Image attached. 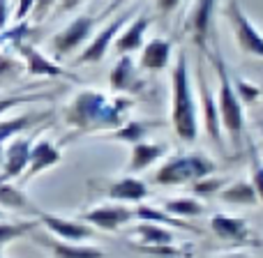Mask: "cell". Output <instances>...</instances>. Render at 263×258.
<instances>
[{
	"label": "cell",
	"mask_w": 263,
	"mask_h": 258,
	"mask_svg": "<svg viewBox=\"0 0 263 258\" xmlns=\"http://www.w3.org/2000/svg\"><path fill=\"white\" fill-rule=\"evenodd\" d=\"M134 104L129 95H106L95 88H83L63 109V118L77 136L100 134L104 129H118Z\"/></svg>",
	"instance_id": "1"
},
{
	"label": "cell",
	"mask_w": 263,
	"mask_h": 258,
	"mask_svg": "<svg viewBox=\"0 0 263 258\" xmlns=\"http://www.w3.org/2000/svg\"><path fill=\"white\" fill-rule=\"evenodd\" d=\"M171 127L182 143H196L199 138V102L190 78V63L185 51H178L171 69Z\"/></svg>",
	"instance_id": "2"
},
{
	"label": "cell",
	"mask_w": 263,
	"mask_h": 258,
	"mask_svg": "<svg viewBox=\"0 0 263 258\" xmlns=\"http://www.w3.org/2000/svg\"><path fill=\"white\" fill-rule=\"evenodd\" d=\"M205 55L210 58L215 74H217V97L215 100H217V111H219V120H222L224 136H229L233 148L240 150L242 138H245V111H242V102L238 100L236 88H233V74L217 46H213V51L208 49Z\"/></svg>",
	"instance_id": "3"
},
{
	"label": "cell",
	"mask_w": 263,
	"mask_h": 258,
	"mask_svg": "<svg viewBox=\"0 0 263 258\" xmlns=\"http://www.w3.org/2000/svg\"><path fill=\"white\" fill-rule=\"evenodd\" d=\"M217 164L203 152H180L168 157L162 166L155 171L153 180L159 187H182L213 175Z\"/></svg>",
	"instance_id": "4"
},
{
	"label": "cell",
	"mask_w": 263,
	"mask_h": 258,
	"mask_svg": "<svg viewBox=\"0 0 263 258\" xmlns=\"http://www.w3.org/2000/svg\"><path fill=\"white\" fill-rule=\"evenodd\" d=\"M196 92H199V120H201V125H203L205 136H208V141L217 150H224L222 120H219L217 100H215L213 88H210L208 76H205L203 58L196 60Z\"/></svg>",
	"instance_id": "5"
},
{
	"label": "cell",
	"mask_w": 263,
	"mask_h": 258,
	"mask_svg": "<svg viewBox=\"0 0 263 258\" xmlns=\"http://www.w3.org/2000/svg\"><path fill=\"white\" fill-rule=\"evenodd\" d=\"M95 23L97 18L90 16V14H81V16L72 18L63 30H58L51 39V53H53V60H65L79 51L81 46H86L90 42V37L95 35Z\"/></svg>",
	"instance_id": "6"
},
{
	"label": "cell",
	"mask_w": 263,
	"mask_h": 258,
	"mask_svg": "<svg viewBox=\"0 0 263 258\" xmlns=\"http://www.w3.org/2000/svg\"><path fill=\"white\" fill-rule=\"evenodd\" d=\"M224 12H227L233 37H236L242 53L263 60V32L252 23V18L247 16V12L240 7V3H238V0H229Z\"/></svg>",
	"instance_id": "7"
},
{
	"label": "cell",
	"mask_w": 263,
	"mask_h": 258,
	"mask_svg": "<svg viewBox=\"0 0 263 258\" xmlns=\"http://www.w3.org/2000/svg\"><path fill=\"white\" fill-rule=\"evenodd\" d=\"M134 12H136V9L120 12L118 16H114V21H109L100 32H95V35L90 37V42L83 46L81 55L74 60V65H95V63H100V60H104V55L109 53V49L114 46L116 37H118V32L132 21Z\"/></svg>",
	"instance_id": "8"
},
{
	"label": "cell",
	"mask_w": 263,
	"mask_h": 258,
	"mask_svg": "<svg viewBox=\"0 0 263 258\" xmlns=\"http://www.w3.org/2000/svg\"><path fill=\"white\" fill-rule=\"evenodd\" d=\"M88 185L104 199L118 201V203H141V201H145L150 196L148 185L136 175L111 177V180H90Z\"/></svg>",
	"instance_id": "9"
},
{
	"label": "cell",
	"mask_w": 263,
	"mask_h": 258,
	"mask_svg": "<svg viewBox=\"0 0 263 258\" xmlns=\"http://www.w3.org/2000/svg\"><path fill=\"white\" fill-rule=\"evenodd\" d=\"M215 7L217 0H194L185 16V32L192 37L196 49L201 53L210 49V32H213V18H215Z\"/></svg>",
	"instance_id": "10"
},
{
	"label": "cell",
	"mask_w": 263,
	"mask_h": 258,
	"mask_svg": "<svg viewBox=\"0 0 263 258\" xmlns=\"http://www.w3.org/2000/svg\"><path fill=\"white\" fill-rule=\"evenodd\" d=\"M136 214L134 208L125 203H109V205H97V208H90L81 214V222L90 224L92 228H100V231H118V228L127 226L129 222H134Z\"/></svg>",
	"instance_id": "11"
},
{
	"label": "cell",
	"mask_w": 263,
	"mask_h": 258,
	"mask_svg": "<svg viewBox=\"0 0 263 258\" xmlns=\"http://www.w3.org/2000/svg\"><path fill=\"white\" fill-rule=\"evenodd\" d=\"M37 222L53 237L65 240V242H81V240H88V237L95 235V228H92L90 224L81 222V219H67V217L51 214V212H40L37 214Z\"/></svg>",
	"instance_id": "12"
},
{
	"label": "cell",
	"mask_w": 263,
	"mask_h": 258,
	"mask_svg": "<svg viewBox=\"0 0 263 258\" xmlns=\"http://www.w3.org/2000/svg\"><path fill=\"white\" fill-rule=\"evenodd\" d=\"M109 88L116 95H136L145 88L132 55H120L109 72Z\"/></svg>",
	"instance_id": "13"
},
{
	"label": "cell",
	"mask_w": 263,
	"mask_h": 258,
	"mask_svg": "<svg viewBox=\"0 0 263 258\" xmlns=\"http://www.w3.org/2000/svg\"><path fill=\"white\" fill-rule=\"evenodd\" d=\"M14 51H16L18 58L23 60L26 72L32 74V76H51V78L67 76V72H65L55 60H51L49 55H44L37 46L28 44V42H21L18 46H14Z\"/></svg>",
	"instance_id": "14"
},
{
	"label": "cell",
	"mask_w": 263,
	"mask_h": 258,
	"mask_svg": "<svg viewBox=\"0 0 263 258\" xmlns=\"http://www.w3.org/2000/svg\"><path fill=\"white\" fill-rule=\"evenodd\" d=\"M166 152H168V143H164V141H141V143L129 145L127 173L136 175V173L148 171L159 159L166 157Z\"/></svg>",
	"instance_id": "15"
},
{
	"label": "cell",
	"mask_w": 263,
	"mask_h": 258,
	"mask_svg": "<svg viewBox=\"0 0 263 258\" xmlns=\"http://www.w3.org/2000/svg\"><path fill=\"white\" fill-rule=\"evenodd\" d=\"M208 226H210V233L222 242H247L252 235L245 219L229 212H215L210 217Z\"/></svg>",
	"instance_id": "16"
},
{
	"label": "cell",
	"mask_w": 263,
	"mask_h": 258,
	"mask_svg": "<svg viewBox=\"0 0 263 258\" xmlns=\"http://www.w3.org/2000/svg\"><path fill=\"white\" fill-rule=\"evenodd\" d=\"M150 28V18L148 14H139L136 18H132L127 26L118 32L114 42V49L118 55H129L134 51H141L145 44V32Z\"/></svg>",
	"instance_id": "17"
},
{
	"label": "cell",
	"mask_w": 263,
	"mask_h": 258,
	"mask_svg": "<svg viewBox=\"0 0 263 258\" xmlns=\"http://www.w3.org/2000/svg\"><path fill=\"white\" fill-rule=\"evenodd\" d=\"M173 53V44L164 37H153L150 42H145L139 55V69L143 72H162L168 67Z\"/></svg>",
	"instance_id": "18"
},
{
	"label": "cell",
	"mask_w": 263,
	"mask_h": 258,
	"mask_svg": "<svg viewBox=\"0 0 263 258\" xmlns=\"http://www.w3.org/2000/svg\"><path fill=\"white\" fill-rule=\"evenodd\" d=\"M30 148H32V138L28 136H18L12 143L5 148L3 152V173L7 175V180L18 177L26 173L28 168V159H30Z\"/></svg>",
	"instance_id": "19"
},
{
	"label": "cell",
	"mask_w": 263,
	"mask_h": 258,
	"mask_svg": "<svg viewBox=\"0 0 263 258\" xmlns=\"http://www.w3.org/2000/svg\"><path fill=\"white\" fill-rule=\"evenodd\" d=\"M63 154H60L58 145H53L49 138H40L32 143L30 148V159H28V168H26V180L28 177H35L40 173L53 168L55 164H60Z\"/></svg>",
	"instance_id": "20"
},
{
	"label": "cell",
	"mask_w": 263,
	"mask_h": 258,
	"mask_svg": "<svg viewBox=\"0 0 263 258\" xmlns=\"http://www.w3.org/2000/svg\"><path fill=\"white\" fill-rule=\"evenodd\" d=\"M37 242L53 254V258H106L104 249L92 245H81V242H65L53 240L49 235H37Z\"/></svg>",
	"instance_id": "21"
},
{
	"label": "cell",
	"mask_w": 263,
	"mask_h": 258,
	"mask_svg": "<svg viewBox=\"0 0 263 258\" xmlns=\"http://www.w3.org/2000/svg\"><path fill=\"white\" fill-rule=\"evenodd\" d=\"M134 214L139 222H153V224H162V226H168L173 228V231H185V233H194V235H201V228H196L194 224L190 222H182V219L173 217V214H168L166 210L162 208H155V205H136L134 208Z\"/></svg>",
	"instance_id": "22"
},
{
	"label": "cell",
	"mask_w": 263,
	"mask_h": 258,
	"mask_svg": "<svg viewBox=\"0 0 263 258\" xmlns=\"http://www.w3.org/2000/svg\"><path fill=\"white\" fill-rule=\"evenodd\" d=\"M162 125L164 123H159V120H125L118 129H111L102 136L109 141H120V143L134 145V143L145 141V136H148L150 131L155 127H162Z\"/></svg>",
	"instance_id": "23"
},
{
	"label": "cell",
	"mask_w": 263,
	"mask_h": 258,
	"mask_svg": "<svg viewBox=\"0 0 263 258\" xmlns=\"http://www.w3.org/2000/svg\"><path fill=\"white\" fill-rule=\"evenodd\" d=\"M162 210L178 219H196L205 214V203L196 196H168L162 201Z\"/></svg>",
	"instance_id": "24"
},
{
	"label": "cell",
	"mask_w": 263,
	"mask_h": 258,
	"mask_svg": "<svg viewBox=\"0 0 263 258\" xmlns=\"http://www.w3.org/2000/svg\"><path fill=\"white\" fill-rule=\"evenodd\" d=\"M132 235L139 237L136 245H176V233L173 228L162 226V224H153V222H141L132 228Z\"/></svg>",
	"instance_id": "25"
},
{
	"label": "cell",
	"mask_w": 263,
	"mask_h": 258,
	"mask_svg": "<svg viewBox=\"0 0 263 258\" xmlns=\"http://www.w3.org/2000/svg\"><path fill=\"white\" fill-rule=\"evenodd\" d=\"M217 199L222 201V203L242 205V208H254V205H259V196H256V189L250 180H236V182H231V185H227L217 194Z\"/></svg>",
	"instance_id": "26"
},
{
	"label": "cell",
	"mask_w": 263,
	"mask_h": 258,
	"mask_svg": "<svg viewBox=\"0 0 263 258\" xmlns=\"http://www.w3.org/2000/svg\"><path fill=\"white\" fill-rule=\"evenodd\" d=\"M0 208L3 210H14V212H30V214H40V210L30 203L23 189L14 185H0Z\"/></svg>",
	"instance_id": "27"
},
{
	"label": "cell",
	"mask_w": 263,
	"mask_h": 258,
	"mask_svg": "<svg viewBox=\"0 0 263 258\" xmlns=\"http://www.w3.org/2000/svg\"><path fill=\"white\" fill-rule=\"evenodd\" d=\"M46 115H35V113H23L16 118H9L0 123V162H3V152H5V143H7L12 136H16L18 131L28 129L30 125H37L40 120H44Z\"/></svg>",
	"instance_id": "28"
},
{
	"label": "cell",
	"mask_w": 263,
	"mask_h": 258,
	"mask_svg": "<svg viewBox=\"0 0 263 258\" xmlns=\"http://www.w3.org/2000/svg\"><path fill=\"white\" fill-rule=\"evenodd\" d=\"M40 222H0V247L9 245L12 240L28 235V233H35Z\"/></svg>",
	"instance_id": "29"
},
{
	"label": "cell",
	"mask_w": 263,
	"mask_h": 258,
	"mask_svg": "<svg viewBox=\"0 0 263 258\" xmlns=\"http://www.w3.org/2000/svg\"><path fill=\"white\" fill-rule=\"evenodd\" d=\"M224 177H217V175H205V177H201V180H196V182H192L190 185V189H192V196H196V199H213V196H217L219 191L224 189Z\"/></svg>",
	"instance_id": "30"
},
{
	"label": "cell",
	"mask_w": 263,
	"mask_h": 258,
	"mask_svg": "<svg viewBox=\"0 0 263 258\" xmlns=\"http://www.w3.org/2000/svg\"><path fill=\"white\" fill-rule=\"evenodd\" d=\"M53 95L49 92H30V95H23V92H16V95H5L0 97V115L9 109H16V106L30 104V102H42V100H51Z\"/></svg>",
	"instance_id": "31"
},
{
	"label": "cell",
	"mask_w": 263,
	"mask_h": 258,
	"mask_svg": "<svg viewBox=\"0 0 263 258\" xmlns=\"http://www.w3.org/2000/svg\"><path fill=\"white\" fill-rule=\"evenodd\" d=\"M233 88H236V95H238V100L242 102V106L254 104V102H259L263 97L261 86H256V83H252V81H245V78L233 76Z\"/></svg>",
	"instance_id": "32"
},
{
	"label": "cell",
	"mask_w": 263,
	"mask_h": 258,
	"mask_svg": "<svg viewBox=\"0 0 263 258\" xmlns=\"http://www.w3.org/2000/svg\"><path fill=\"white\" fill-rule=\"evenodd\" d=\"M23 69L26 67L18 63V58H12V55H7V53H0V86L12 83L14 78H18Z\"/></svg>",
	"instance_id": "33"
},
{
	"label": "cell",
	"mask_w": 263,
	"mask_h": 258,
	"mask_svg": "<svg viewBox=\"0 0 263 258\" xmlns=\"http://www.w3.org/2000/svg\"><path fill=\"white\" fill-rule=\"evenodd\" d=\"M129 247L134 251H139V254L157 256V258H164V256H173V258L185 256V251L178 249L176 245H153V247H148V245H129Z\"/></svg>",
	"instance_id": "34"
},
{
	"label": "cell",
	"mask_w": 263,
	"mask_h": 258,
	"mask_svg": "<svg viewBox=\"0 0 263 258\" xmlns=\"http://www.w3.org/2000/svg\"><path fill=\"white\" fill-rule=\"evenodd\" d=\"M250 182L254 185L256 196H259V203L263 205V157L261 150H252V177Z\"/></svg>",
	"instance_id": "35"
},
{
	"label": "cell",
	"mask_w": 263,
	"mask_h": 258,
	"mask_svg": "<svg viewBox=\"0 0 263 258\" xmlns=\"http://www.w3.org/2000/svg\"><path fill=\"white\" fill-rule=\"evenodd\" d=\"M28 35H30V26H28L26 21H21V23H16V28H14V30L3 32V35H0V42H3V44L18 46L21 42H26Z\"/></svg>",
	"instance_id": "36"
},
{
	"label": "cell",
	"mask_w": 263,
	"mask_h": 258,
	"mask_svg": "<svg viewBox=\"0 0 263 258\" xmlns=\"http://www.w3.org/2000/svg\"><path fill=\"white\" fill-rule=\"evenodd\" d=\"M55 3H58V0H35V7H32V21L42 23L46 16H49L51 9L55 7Z\"/></svg>",
	"instance_id": "37"
},
{
	"label": "cell",
	"mask_w": 263,
	"mask_h": 258,
	"mask_svg": "<svg viewBox=\"0 0 263 258\" xmlns=\"http://www.w3.org/2000/svg\"><path fill=\"white\" fill-rule=\"evenodd\" d=\"M32 7H35V0H18V5H16V14H14L16 23L26 21L28 14H32Z\"/></svg>",
	"instance_id": "38"
},
{
	"label": "cell",
	"mask_w": 263,
	"mask_h": 258,
	"mask_svg": "<svg viewBox=\"0 0 263 258\" xmlns=\"http://www.w3.org/2000/svg\"><path fill=\"white\" fill-rule=\"evenodd\" d=\"M180 3L182 0H155V9H157V14H162V16H168V14H173V9Z\"/></svg>",
	"instance_id": "39"
},
{
	"label": "cell",
	"mask_w": 263,
	"mask_h": 258,
	"mask_svg": "<svg viewBox=\"0 0 263 258\" xmlns=\"http://www.w3.org/2000/svg\"><path fill=\"white\" fill-rule=\"evenodd\" d=\"M83 3H86V0H58V3H55V14L74 12V9H79Z\"/></svg>",
	"instance_id": "40"
},
{
	"label": "cell",
	"mask_w": 263,
	"mask_h": 258,
	"mask_svg": "<svg viewBox=\"0 0 263 258\" xmlns=\"http://www.w3.org/2000/svg\"><path fill=\"white\" fill-rule=\"evenodd\" d=\"M125 3H129V0H111L109 5H106L104 9H102V14H100V18H104V16H109V14H114V12H118L120 7H123Z\"/></svg>",
	"instance_id": "41"
},
{
	"label": "cell",
	"mask_w": 263,
	"mask_h": 258,
	"mask_svg": "<svg viewBox=\"0 0 263 258\" xmlns=\"http://www.w3.org/2000/svg\"><path fill=\"white\" fill-rule=\"evenodd\" d=\"M9 18V0H0V32L5 30Z\"/></svg>",
	"instance_id": "42"
},
{
	"label": "cell",
	"mask_w": 263,
	"mask_h": 258,
	"mask_svg": "<svg viewBox=\"0 0 263 258\" xmlns=\"http://www.w3.org/2000/svg\"><path fill=\"white\" fill-rule=\"evenodd\" d=\"M210 258H259V256L250 254V251H224V254H215Z\"/></svg>",
	"instance_id": "43"
},
{
	"label": "cell",
	"mask_w": 263,
	"mask_h": 258,
	"mask_svg": "<svg viewBox=\"0 0 263 258\" xmlns=\"http://www.w3.org/2000/svg\"><path fill=\"white\" fill-rule=\"evenodd\" d=\"M0 219H5V212H3V208H0Z\"/></svg>",
	"instance_id": "44"
},
{
	"label": "cell",
	"mask_w": 263,
	"mask_h": 258,
	"mask_svg": "<svg viewBox=\"0 0 263 258\" xmlns=\"http://www.w3.org/2000/svg\"><path fill=\"white\" fill-rule=\"evenodd\" d=\"M0 258H3V247H0Z\"/></svg>",
	"instance_id": "45"
},
{
	"label": "cell",
	"mask_w": 263,
	"mask_h": 258,
	"mask_svg": "<svg viewBox=\"0 0 263 258\" xmlns=\"http://www.w3.org/2000/svg\"><path fill=\"white\" fill-rule=\"evenodd\" d=\"M261 157H263V143H261Z\"/></svg>",
	"instance_id": "46"
},
{
	"label": "cell",
	"mask_w": 263,
	"mask_h": 258,
	"mask_svg": "<svg viewBox=\"0 0 263 258\" xmlns=\"http://www.w3.org/2000/svg\"><path fill=\"white\" fill-rule=\"evenodd\" d=\"M261 90H263V86H261Z\"/></svg>",
	"instance_id": "47"
}]
</instances>
